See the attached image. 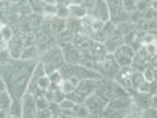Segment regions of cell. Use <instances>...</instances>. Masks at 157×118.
Masks as SVG:
<instances>
[{"instance_id":"277c9868","label":"cell","mask_w":157,"mask_h":118,"mask_svg":"<svg viewBox=\"0 0 157 118\" xmlns=\"http://www.w3.org/2000/svg\"><path fill=\"white\" fill-rule=\"evenodd\" d=\"M150 108H153L157 110V93H155L150 96Z\"/></svg>"},{"instance_id":"7a4b0ae2","label":"cell","mask_w":157,"mask_h":118,"mask_svg":"<svg viewBox=\"0 0 157 118\" xmlns=\"http://www.w3.org/2000/svg\"><path fill=\"white\" fill-rule=\"evenodd\" d=\"M107 101L96 93H92L85 100V106L88 113L92 115L102 114L107 107Z\"/></svg>"},{"instance_id":"8992f818","label":"cell","mask_w":157,"mask_h":118,"mask_svg":"<svg viewBox=\"0 0 157 118\" xmlns=\"http://www.w3.org/2000/svg\"><path fill=\"white\" fill-rule=\"evenodd\" d=\"M152 7L157 11V0H152Z\"/></svg>"},{"instance_id":"3957f363","label":"cell","mask_w":157,"mask_h":118,"mask_svg":"<svg viewBox=\"0 0 157 118\" xmlns=\"http://www.w3.org/2000/svg\"><path fill=\"white\" fill-rule=\"evenodd\" d=\"M92 11L94 18L100 21H107L110 17L109 7L105 0H95Z\"/></svg>"},{"instance_id":"6da1fadb","label":"cell","mask_w":157,"mask_h":118,"mask_svg":"<svg viewBox=\"0 0 157 118\" xmlns=\"http://www.w3.org/2000/svg\"><path fill=\"white\" fill-rule=\"evenodd\" d=\"M134 49L129 45H121L114 51L113 57L120 67H128L134 58Z\"/></svg>"},{"instance_id":"52a82bcc","label":"cell","mask_w":157,"mask_h":118,"mask_svg":"<svg viewBox=\"0 0 157 118\" xmlns=\"http://www.w3.org/2000/svg\"><path fill=\"white\" fill-rule=\"evenodd\" d=\"M59 2H65V1H66V0H59Z\"/></svg>"},{"instance_id":"5b68a950","label":"cell","mask_w":157,"mask_h":118,"mask_svg":"<svg viewBox=\"0 0 157 118\" xmlns=\"http://www.w3.org/2000/svg\"><path fill=\"white\" fill-rule=\"evenodd\" d=\"M139 117H140V116H139ZM139 117H137L135 115L132 114V113H128L127 116H126L124 118H139Z\"/></svg>"}]
</instances>
